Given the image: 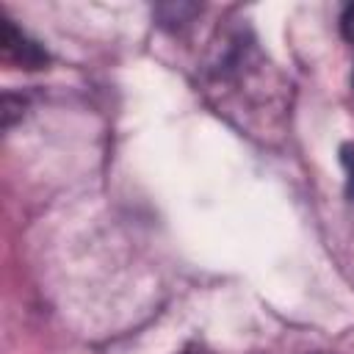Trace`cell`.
<instances>
[{
  "mask_svg": "<svg viewBox=\"0 0 354 354\" xmlns=\"http://www.w3.org/2000/svg\"><path fill=\"white\" fill-rule=\"evenodd\" d=\"M3 55L8 61L22 64L25 69H39L47 61V55L41 53V47H36L33 41H28L25 33L17 30L11 22H3Z\"/></svg>",
  "mask_w": 354,
  "mask_h": 354,
  "instance_id": "6da1fadb",
  "label": "cell"
},
{
  "mask_svg": "<svg viewBox=\"0 0 354 354\" xmlns=\"http://www.w3.org/2000/svg\"><path fill=\"white\" fill-rule=\"evenodd\" d=\"M340 163H343L346 177H348V194L354 196V144H343V149H340Z\"/></svg>",
  "mask_w": 354,
  "mask_h": 354,
  "instance_id": "7a4b0ae2",
  "label": "cell"
},
{
  "mask_svg": "<svg viewBox=\"0 0 354 354\" xmlns=\"http://www.w3.org/2000/svg\"><path fill=\"white\" fill-rule=\"evenodd\" d=\"M340 30H343V36H346L348 41H354V3L346 6L343 17H340Z\"/></svg>",
  "mask_w": 354,
  "mask_h": 354,
  "instance_id": "3957f363",
  "label": "cell"
},
{
  "mask_svg": "<svg viewBox=\"0 0 354 354\" xmlns=\"http://www.w3.org/2000/svg\"><path fill=\"white\" fill-rule=\"evenodd\" d=\"M183 354H199V351H183Z\"/></svg>",
  "mask_w": 354,
  "mask_h": 354,
  "instance_id": "277c9868",
  "label": "cell"
},
{
  "mask_svg": "<svg viewBox=\"0 0 354 354\" xmlns=\"http://www.w3.org/2000/svg\"><path fill=\"white\" fill-rule=\"evenodd\" d=\"M313 354H324V351H313Z\"/></svg>",
  "mask_w": 354,
  "mask_h": 354,
  "instance_id": "5b68a950",
  "label": "cell"
}]
</instances>
